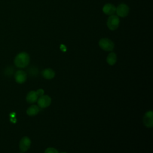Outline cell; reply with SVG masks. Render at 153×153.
Wrapping results in <instances>:
<instances>
[{"instance_id":"9c48e42d","label":"cell","mask_w":153,"mask_h":153,"mask_svg":"<svg viewBox=\"0 0 153 153\" xmlns=\"http://www.w3.org/2000/svg\"><path fill=\"white\" fill-rule=\"evenodd\" d=\"M116 10V7L111 4H106L103 7V11L107 15H113Z\"/></svg>"},{"instance_id":"ba28073f","label":"cell","mask_w":153,"mask_h":153,"mask_svg":"<svg viewBox=\"0 0 153 153\" xmlns=\"http://www.w3.org/2000/svg\"><path fill=\"white\" fill-rule=\"evenodd\" d=\"M14 78L17 83L22 84L26 81L27 79V75L25 71L22 70H18L15 73Z\"/></svg>"},{"instance_id":"3957f363","label":"cell","mask_w":153,"mask_h":153,"mask_svg":"<svg viewBox=\"0 0 153 153\" xmlns=\"http://www.w3.org/2000/svg\"><path fill=\"white\" fill-rule=\"evenodd\" d=\"M120 19L117 16L111 15L107 20V26L110 30H115L119 26Z\"/></svg>"},{"instance_id":"277c9868","label":"cell","mask_w":153,"mask_h":153,"mask_svg":"<svg viewBox=\"0 0 153 153\" xmlns=\"http://www.w3.org/2000/svg\"><path fill=\"white\" fill-rule=\"evenodd\" d=\"M51 103V99L48 95H42L40 96L37 100L38 106L41 108H45L50 105Z\"/></svg>"},{"instance_id":"8fae6325","label":"cell","mask_w":153,"mask_h":153,"mask_svg":"<svg viewBox=\"0 0 153 153\" xmlns=\"http://www.w3.org/2000/svg\"><path fill=\"white\" fill-rule=\"evenodd\" d=\"M38 96L35 91H29L26 96V101L29 103H33L37 101Z\"/></svg>"},{"instance_id":"30bf717a","label":"cell","mask_w":153,"mask_h":153,"mask_svg":"<svg viewBox=\"0 0 153 153\" xmlns=\"http://www.w3.org/2000/svg\"><path fill=\"white\" fill-rule=\"evenodd\" d=\"M42 75L47 79H51L54 77L55 72L51 68H46L42 71Z\"/></svg>"},{"instance_id":"52a82bcc","label":"cell","mask_w":153,"mask_h":153,"mask_svg":"<svg viewBox=\"0 0 153 153\" xmlns=\"http://www.w3.org/2000/svg\"><path fill=\"white\" fill-rule=\"evenodd\" d=\"M31 145V140L30 139L27 137V136H24L23 137L19 143V147L20 150L22 152H26L29 149Z\"/></svg>"},{"instance_id":"e0dca14e","label":"cell","mask_w":153,"mask_h":153,"mask_svg":"<svg viewBox=\"0 0 153 153\" xmlns=\"http://www.w3.org/2000/svg\"><path fill=\"white\" fill-rule=\"evenodd\" d=\"M60 153H66V152H60Z\"/></svg>"},{"instance_id":"2e32d148","label":"cell","mask_w":153,"mask_h":153,"mask_svg":"<svg viewBox=\"0 0 153 153\" xmlns=\"http://www.w3.org/2000/svg\"><path fill=\"white\" fill-rule=\"evenodd\" d=\"M60 48H61L62 50H63V51H65V50H66V47H65V46L64 45H61Z\"/></svg>"},{"instance_id":"4fadbf2b","label":"cell","mask_w":153,"mask_h":153,"mask_svg":"<svg viewBox=\"0 0 153 153\" xmlns=\"http://www.w3.org/2000/svg\"><path fill=\"white\" fill-rule=\"evenodd\" d=\"M117 55L115 53H110L106 58L107 63L110 65H114L117 62Z\"/></svg>"},{"instance_id":"5bb4252c","label":"cell","mask_w":153,"mask_h":153,"mask_svg":"<svg viewBox=\"0 0 153 153\" xmlns=\"http://www.w3.org/2000/svg\"><path fill=\"white\" fill-rule=\"evenodd\" d=\"M44 153H59L58 151L54 148H48L45 150Z\"/></svg>"},{"instance_id":"6da1fadb","label":"cell","mask_w":153,"mask_h":153,"mask_svg":"<svg viewBox=\"0 0 153 153\" xmlns=\"http://www.w3.org/2000/svg\"><path fill=\"white\" fill-rule=\"evenodd\" d=\"M30 61L29 54L25 52H22L18 54L14 59L15 65L19 68H23L27 66Z\"/></svg>"},{"instance_id":"7c38bea8","label":"cell","mask_w":153,"mask_h":153,"mask_svg":"<svg viewBox=\"0 0 153 153\" xmlns=\"http://www.w3.org/2000/svg\"><path fill=\"white\" fill-rule=\"evenodd\" d=\"M39 112V107L37 105H33L29 107L26 111V113L29 116H35Z\"/></svg>"},{"instance_id":"9a60e30c","label":"cell","mask_w":153,"mask_h":153,"mask_svg":"<svg viewBox=\"0 0 153 153\" xmlns=\"http://www.w3.org/2000/svg\"><path fill=\"white\" fill-rule=\"evenodd\" d=\"M36 94H37V95H38V96H42V95H44V90L43 89H42V88H39V89H38V90H37L36 91Z\"/></svg>"},{"instance_id":"7a4b0ae2","label":"cell","mask_w":153,"mask_h":153,"mask_svg":"<svg viewBox=\"0 0 153 153\" xmlns=\"http://www.w3.org/2000/svg\"><path fill=\"white\" fill-rule=\"evenodd\" d=\"M99 45L102 50L106 51H112L114 48V42L108 38H102L99 42Z\"/></svg>"},{"instance_id":"8992f818","label":"cell","mask_w":153,"mask_h":153,"mask_svg":"<svg viewBox=\"0 0 153 153\" xmlns=\"http://www.w3.org/2000/svg\"><path fill=\"white\" fill-rule=\"evenodd\" d=\"M115 12L120 17H126L128 14L129 7L125 4H121L116 8Z\"/></svg>"},{"instance_id":"5b68a950","label":"cell","mask_w":153,"mask_h":153,"mask_svg":"<svg viewBox=\"0 0 153 153\" xmlns=\"http://www.w3.org/2000/svg\"><path fill=\"white\" fill-rule=\"evenodd\" d=\"M143 122L146 127L152 128L153 127V113L152 111H149L145 114Z\"/></svg>"}]
</instances>
